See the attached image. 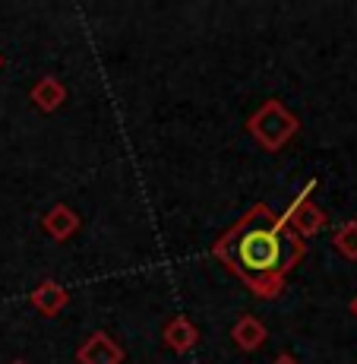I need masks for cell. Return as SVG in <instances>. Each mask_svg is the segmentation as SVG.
Returning a JSON list of instances; mask_svg holds the SVG:
<instances>
[{
	"instance_id": "4fadbf2b",
	"label": "cell",
	"mask_w": 357,
	"mask_h": 364,
	"mask_svg": "<svg viewBox=\"0 0 357 364\" xmlns=\"http://www.w3.org/2000/svg\"><path fill=\"white\" fill-rule=\"evenodd\" d=\"M0 67H4V54H0Z\"/></svg>"
},
{
	"instance_id": "5b68a950",
	"label": "cell",
	"mask_w": 357,
	"mask_h": 364,
	"mask_svg": "<svg viewBox=\"0 0 357 364\" xmlns=\"http://www.w3.org/2000/svg\"><path fill=\"white\" fill-rule=\"evenodd\" d=\"M41 228H45V235L54 237V241H67V237H73L79 232V215H76V209L67 206V203H54L45 213V219H41Z\"/></svg>"
},
{
	"instance_id": "6da1fadb",
	"label": "cell",
	"mask_w": 357,
	"mask_h": 364,
	"mask_svg": "<svg viewBox=\"0 0 357 364\" xmlns=\"http://www.w3.org/2000/svg\"><path fill=\"white\" fill-rule=\"evenodd\" d=\"M307 241L288 228V222L265 203H253L212 244V257L234 272L256 298H278L288 272L304 260Z\"/></svg>"
},
{
	"instance_id": "5bb4252c",
	"label": "cell",
	"mask_w": 357,
	"mask_h": 364,
	"mask_svg": "<svg viewBox=\"0 0 357 364\" xmlns=\"http://www.w3.org/2000/svg\"><path fill=\"white\" fill-rule=\"evenodd\" d=\"M13 364H26V361H13Z\"/></svg>"
},
{
	"instance_id": "ba28073f",
	"label": "cell",
	"mask_w": 357,
	"mask_h": 364,
	"mask_svg": "<svg viewBox=\"0 0 357 364\" xmlns=\"http://www.w3.org/2000/svg\"><path fill=\"white\" fill-rule=\"evenodd\" d=\"M29 95H32V102H35V108L38 111L54 114V111L67 102V86L57 80V76H41V80H35Z\"/></svg>"
},
{
	"instance_id": "3957f363",
	"label": "cell",
	"mask_w": 357,
	"mask_h": 364,
	"mask_svg": "<svg viewBox=\"0 0 357 364\" xmlns=\"http://www.w3.org/2000/svg\"><path fill=\"white\" fill-rule=\"evenodd\" d=\"M313 191H317V181H307V187L294 197V203L282 213V219L288 222V228L300 237V241H307V237L319 235L326 228V213L310 200Z\"/></svg>"
},
{
	"instance_id": "8fae6325",
	"label": "cell",
	"mask_w": 357,
	"mask_h": 364,
	"mask_svg": "<svg viewBox=\"0 0 357 364\" xmlns=\"http://www.w3.org/2000/svg\"><path fill=\"white\" fill-rule=\"evenodd\" d=\"M272 364H300L297 358H294V355L291 352H282V355H278V358L275 361H272Z\"/></svg>"
},
{
	"instance_id": "277c9868",
	"label": "cell",
	"mask_w": 357,
	"mask_h": 364,
	"mask_svg": "<svg viewBox=\"0 0 357 364\" xmlns=\"http://www.w3.org/2000/svg\"><path fill=\"white\" fill-rule=\"evenodd\" d=\"M76 361L79 364H123V348L104 330H95L76 348Z\"/></svg>"
},
{
	"instance_id": "9c48e42d",
	"label": "cell",
	"mask_w": 357,
	"mask_h": 364,
	"mask_svg": "<svg viewBox=\"0 0 357 364\" xmlns=\"http://www.w3.org/2000/svg\"><path fill=\"white\" fill-rule=\"evenodd\" d=\"M231 339H234L237 348H243V352H256V348L263 346L265 339H269V330H265V323L260 317H253V314H243L241 320H237L234 326H231Z\"/></svg>"
},
{
	"instance_id": "52a82bcc",
	"label": "cell",
	"mask_w": 357,
	"mask_h": 364,
	"mask_svg": "<svg viewBox=\"0 0 357 364\" xmlns=\"http://www.w3.org/2000/svg\"><path fill=\"white\" fill-rule=\"evenodd\" d=\"M162 336H165V346L171 348V352H190V348L199 342V330H196V323L190 317H174V320H167L165 323V330H162Z\"/></svg>"
},
{
	"instance_id": "7a4b0ae2",
	"label": "cell",
	"mask_w": 357,
	"mask_h": 364,
	"mask_svg": "<svg viewBox=\"0 0 357 364\" xmlns=\"http://www.w3.org/2000/svg\"><path fill=\"white\" fill-rule=\"evenodd\" d=\"M297 130H300L297 114L282 99H265L247 117V133L265 152H282V146H288Z\"/></svg>"
},
{
	"instance_id": "7c38bea8",
	"label": "cell",
	"mask_w": 357,
	"mask_h": 364,
	"mask_svg": "<svg viewBox=\"0 0 357 364\" xmlns=\"http://www.w3.org/2000/svg\"><path fill=\"white\" fill-rule=\"evenodd\" d=\"M351 314H354V317H357V295L351 298Z\"/></svg>"
},
{
	"instance_id": "8992f818",
	"label": "cell",
	"mask_w": 357,
	"mask_h": 364,
	"mask_svg": "<svg viewBox=\"0 0 357 364\" xmlns=\"http://www.w3.org/2000/svg\"><path fill=\"white\" fill-rule=\"evenodd\" d=\"M29 301L41 317H57V314L64 311V304L70 301V291L60 282H54V279H45V282H38L32 289Z\"/></svg>"
},
{
	"instance_id": "30bf717a",
	"label": "cell",
	"mask_w": 357,
	"mask_h": 364,
	"mask_svg": "<svg viewBox=\"0 0 357 364\" xmlns=\"http://www.w3.org/2000/svg\"><path fill=\"white\" fill-rule=\"evenodd\" d=\"M332 244L345 260H357V222H345V225L332 235Z\"/></svg>"
}]
</instances>
